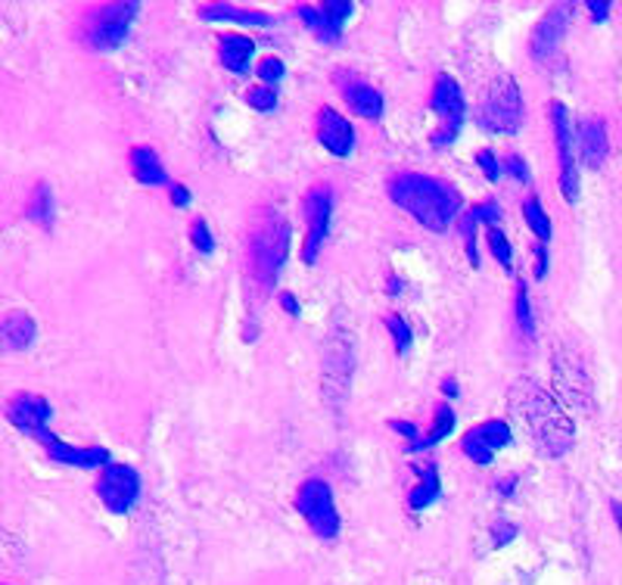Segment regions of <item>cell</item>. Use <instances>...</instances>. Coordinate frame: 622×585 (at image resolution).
Wrapping results in <instances>:
<instances>
[{
    "label": "cell",
    "instance_id": "24",
    "mask_svg": "<svg viewBox=\"0 0 622 585\" xmlns=\"http://www.w3.org/2000/svg\"><path fill=\"white\" fill-rule=\"evenodd\" d=\"M523 219H526V224L532 227V234L539 237V243L551 241V219L544 215L542 202H539V197H536V194L523 202Z\"/></svg>",
    "mask_w": 622,
    "mask_h": 585
},
{
    "label": "cell",
    "instance_id": "36",
    "mask_svg": "<svg viewBox=\"0 0 622 585\" xmlns=\"http://www.w3.org/2000/svg\"><path fill=\"white\" fill-rule=\"evenodd\" d=\"M502 168L504 172H510L517 182L529 184V165H526V162H523V156H517V153H507V156H504V162H502Z\"/></svg>",
    "mask_w": 622,
    "mask_h": 585
},
{
    "label": "cell",
    "instance_id": "21",
    "mask_svg": "<svg viewBox=\"0 0 622 585\" xmlns=\"http://www.w3.org/2000/svg\"><path fill=\"white\" fill-rule=\"evenodd\" d=\"M35 337H38V324L28 312H10L3 318V343H7V349L22 352V349L35 343Z\"/></svg>",
    "mask_w": 622,
    "mask_h": 585
},
{
    "label": "cell",
    "instance_id": "15",
    "mask_svg": "<svg viewBox=\"0 0 622 585\" xmlns=\"http://www.w3.org/2000/svg\"><path fill=\"white\" fill-rule=\"evenodd\" d=\"M570 13H573L570 3H554L542 20H539L536 32H532V38H529V50H532L536 60H548V57L561 47L563 35H566Z\"/></svg>",
    "mask_w": 622,
    "mask_h": 585
},
{
    "label": "cell",
    "instance_id": "9",
    "mask_svg": "<svg viewBox=\"0 0 622 585\" xmlns=\"http://www.w3.org/2000/svg\"><path fill=\"white\" fill-rule=\"evenodd\" d=\"M97 495L106 511L113 514H128L141 499V477L128 465H109L101 470L97 480Z\"/></svg>",
    "mask_w": 622,
    "mask_h": 585
},
{
    "label": "cell",
    "instance_id": "17",
    "mask_svg": "<svg viewBox=\"0 0 622 585\" xmlns=\"http://www.w3.org/2000/svg\"><path fill=\"white\" fill-rule=\"evenodd\" d=\"M253 54H256V44L246 35L237 32H227L219 38V60L227 72L234 75H249V66H253Z\"/></svg>",
    "mask_w": 622,
    "mask_h": 585
},
{
    "label": "cell",
    "instance_id": "16",
    "mask_svg": "<svg viewBox=\"0 0 622 585\" xmlns=\"http://www.w3.org/2000/svg\"><path fill=\"white\" fill-rule=\"evenodd\" d=\"M315 131H318V141L324 143V150L333 153V156H349L352 147H355V128H352V121L340 116L333 106H321V109H318Z\"/></svg>",
    "mask_w": 622,
    "mask_h": 585
},
{
    "label": "cell",
    "instance_id": "12",
    "mask_svg": "<svg viewBox=\"0 0 622 585\" xmlns=\"http://www.w3.org/2000/svg\"><path fill=\"white\" fill-rule=\"evenodd\" d=\"M35 440H38V443L47 448V455H50L54 461H60V465L84 467V470L113 465V455H109V448H103V445H69L57 440L50 430H44Z\"/></svg>",
    "mask_w": 622,
    "mask_h": 585
},
{
    "label": "cell",
    "instance_id": "20",
    "mask_svg": "<svg viewBox=\"0 0 622 585\" xmlns=\"http://www.w3.org/2000/svg\"><path fill=\"white\" fill-rule=\"evenodd\" d=\"M128 160H131V175L141 184H146V187L168 184V172H165V165H162L153 147H134Z\"/></svg>",
    "mask_w": 622,
    "mask_h": 585
},
{
    "label": "cell",
    "instance_id": "34",
    "mask_svg": "<svg viewBox=\"0 0 622 585\" xmlns=\"http://www.w3.org/2000/svg\"><path fill=\"white\" fill-rule=\"evenodd\" d=\"M477 165H480L482 175H485L489 182H498V178H502V165H498L492 150H480V153H477Z\"/></svg>",
    "mask_w": 622,
    "mask_h": 585
},
{
    "label": "cell",
    "instance_id": "25",
    "mask_svg": "<svg viewBox=\"0 0 622 585\" xmlns=\"http://www.w3.org/2000/svg\"><path fill=\"white\" fill-rule=\"evenodd\" d=\"M451 430H455V411H451L448 405H439V408H436V421H433V430L423 436V452H426V448H433L436 443H442V440H445Z\"/></svg>",
    "mask_w": 622,
    "mask_h": 585
},
{
    "label": "cell",
    "instance_id": "31",
    "mask_svg": "<svg viewBox=\"0 0 622 585\" xmlns=\"http://www.w3.org/2000/svg\"><path fill=\"white\" fill-rule=\"evenodd\" d=\"M283 72H286V66H283L278 57H265V60L259 62V69H256V75H259L265 87H274V84L283 79Z\"/></svg>",
    "mask_w": 622,
    "mask_h": 585
},
{
    "label": "cell",
    "instance_id": "10",
    "mask_svg": "<svg viewBox=\"0 0 622 585\" xmlns=\"http://www.w3.org/2000/svg\"><path fill=\"white\" fill-rule=\"evenodd\" d=\"M300 20L308 32H315L324 44H333L342 38V22L355 13V3L340 0V3H300L296 7Z\"/></svg>",
    "mask_w": 622,
    "mask_h": 585
},
{
    "label": "cell",
    "instance_id": "18",
    "mask_svg": "<svg viewBox=\"0 0 622 585\" xmlns=\"http://www.w3.org/2000/svg\"><path fill=\"white\" fill-rule=\"evenodd\" d=\"M607 150H610V138H607V125L598 116L583 119L579 125V153L588 168H601L607 160Z\"/></svg>",
    "mask_w": 622,
    "mask_h": 585
},
{
    "label": "cell",
    "instance_id": "28",
    "mask_svg": "<svg viewBox=\"0 0 622 585\" xmlns=\"http://www.w3.org/2000/svg\"><path fill=\"white\" fill-rule=\"evenodd\" d=\"M485 243H489V253L498 259V265L507 268V271H514V253H510V241L504 237L502 227H489V237H485Z\"/></svg>",
    "mask_w": 622,
    "mask_h": 585
},
{
    "label": "cell",
    "instance_id": "1",
    "mask_svg": "<svg viewBox=\"0 0 622 585\" xmlns=\"http://www.w3.org/2000/svg\"><path fill=\"white\" fill-rule=\"evenodd\" d=\"M386 194L433 234H445L461 212V194L448 182L421 172H396L386 184Z\"/></svg>",
    "mask_w": 622,
    "mask_h": 585
},
{
    "label": "cell",
    "instance_id": "22",
    "mask_svg": "<svg viewBox=\"0 0 622 585\" xmlns=\"http://www.w3.org/2000/svg\"><path fill=\"white\" fill-rule=\"evenodd\" d=\"M414 473L421 477V483L411 489L408 505L414 507V511H423V507H430L436 499H439V492H442L439 470H436V465H423V467H414Z\"/></svg>",
    "mask_w": 622,
    "mask_h": 585
},
{
    "label": "cell",
    "instance_id": "2",
    "mask_svg": "<svg viewBox=\"0 0 622 585\" xmlns=\"http://www.w3.org/2000/svg\"><path fill=\"white\" fill-rule=\"evenodd\" d=\"M286 256H290V222L281 212L268 209L261 215V222H256L253 237H249V271L259 281V286L278 283Z\"/></svg>",
    "mask_w": 622,
    "mask_h": 585
},
{
    "label": "cell",
    "instance_id": "39",
    "mask_svg": "<svg viewBox=\"0 0 622 585\" xmlns=\"http://www.w3.org/2000/svg\"><path fill=\"white\" fill-rule=\"evenodd\" d=\"M172 206H178V209L190 206V190L181 187V184H175V187H172Z\"/></svg>",
    "mask_w": 622,
    "mask_h": 585
},
{
    "label": "cell",
    "instance_id": "11",
    "mask_svg": "<svg viewBox=\"0 0 622 585\" xmlns=\"http://www.w3.org/2000/svg\"><path fill=\"white\" fill-rule=\"evenodd\" d=\"M333 81H337V87L342 91V101L349 103V109H352L355 116L380 121L383 94L374 87V84H367L362 75H355V72H349V69H337Z\"/></svg>",
    "mask_w": 622,
    "mask_h": 585
},
{
    "label": "cell",
    "instance_id": "8",
    "mask_svg": "<svg viewBox=\"0 0 622 585\" xmlns=\"http://www.w3.org/2000/svg\"><path fill=\"white\" fill-rule=\"evenodd\" d=\"M551 125H554V143H558V165H561V194L566 202L579 200V168H576V147H573V128L570 113L561 101L551 103Z\"/></svg>",
    "mask_w": 622,
    "mask_h": 585
},
{
    "label": "cell",
    "instance_id": "35",
    "mask_svg": "<svg viewBox=\"0 0 622 585\" xmlns=\"http://www.w3.org/2000/svg\"><path fill=\"white\" fill-rule=\"evenodd\" d=\"M389 426H392L396 433H402L404 440H408V448H411V452H423V436L418 433V426L408 424V421H389Z\"/></svg>",
    "mask_w": 622,
    "mask_h": 585
},
{
    "label": "cell",
    "instance_id": "40",
    "mask_svg": "<svg viewBox=\"0 0 622 585\" xmlns=\"http://www.w3.org/2000/svg\"><path fill=\"white\" fill-rule=\"evenodd\" d=\"M281 308L283 312H290L293 318H300L302 315V308H300V303H296V296H293V293H281Z\"/></svg>",
    "mask_w": 622,
    "mask_h": 585
},
{
    "label": "cell",
    "instance_id": "37",
    "mask_svg": "<svg viewBox=\"0 0 622 585\" xmlns=\"http://www.w3.org/2000/svg\"><path fill=\"white\" fill-rule=\"evenodd\" d=\"M585 10L591 13V20L595 22H607V16H610V3H603V0H588Z\"/></svg>",
    "mask_w": 622,
    "mask_h": 585
},
{
    "label": "cell",
    "instance_id": "26",
    "mask_svg": "<svg viewBox=\"0 0 622 585\" xmlns=\"http://www.w3.org/2000/svg\"><path fill=\"white\" fill-rule=\"evenodd\" d=\"M514 315H517V327H520V334L526 340H532L536 337V321H532V308H529V290H526V283H517V305H514Z\"/></svg>",
    "mask_w": 622,
    "mask_h": 585
},
{
    "label": "cell",
    "instance_id": "43",
    "mask_svg": "<svg viewBox=\"0 0 622 585\" xmlns=\"http://www.w3.org/2000/svg\"><path fill=\"white\" fill-rule=\"evenodd\" d=\"M613 514H617V526H620V529H622V507L617 505V502H613Z\"/></svg>",
    "mask_w": 622,
    "mask_h": 585
},
{
    "label": "cell",
    "instance_id": "3",
    "mask_svg": "<svg viewBox=\"0 0 622 585\" xmlns=\"http://www.w3.org/2000/svg\"><path fill=\"white\" fill-rule=\"evenodd\" d=\"M138 13H141V3H134V0L91 7L79 25V40L84 44V50L109 54V50L121 47V40L128 38Z\"/></svg>",
    "mask_w": 622,
    "mask_h": 585
},
{
    "label": "cell",
    "instance_id": "7",
    "mask_svg": "<svg viewBox=\"0 0 622 585\" xmlns=\"http://www.w3.org/2000/svg\"><path fill=\"white\" fill-rule=\"evenodd\" d=\"M330 219H333V190L330 184H315L305 194V222H308V234H305V246H302V262L315 265L321 256V246L330 234Z\"/></svg>",
    "mask_w": 622,
    "mask_h": 585
},
{
    "label": "cell",
    "instance_id": "27",
    "mask_svg": "<svg viewBox=\"0 0 622 585\" xmlns=\"http://www.w3.org/2000/svg\"><path fill=\"white\" fill-rule=\"evenodd\" d=\"M477 215L473 209H467L461 215V237H463V249H467V259L473 268H480V246H477Z\"/></svg>",
    "mask_w": 622,
    "mask_h": 585
},
{
    "label": "cell",
    "instance_id": "13",
    "mask_svg": "<svg viewBox=\"0 0 622 585\" xmlns=\"http://www.w3.org/2000/svg\"><path fill=\"white\" fill-rule=\"evenodd\" d=\"M504 445H510V426L504 421H485V424L463 433L461 452L473 465H492L495 452Z\"/></svg>",
    "mask_w": 622,
    "mask_h": 585
},
{
    "label": "cell",
    "instance_id": "33",
    "mask_svg": "<svg viewBox=\"0 0 622 585\" xmlns=\"http://www.w3.org/2000/svg\"><path fill=\"white\" fill-rule=\"evenodd\" d=\"M473 215H477V222L489 224V227H498V222H502V209H498V202L495 200H485L480 202V206H473Z\"/></svg>",
    "mask_w": 622,
    "mask_h": 585
},
{
    "label": "cell",
    "instance_id": "5",
    "mask_svg": "<svg viewBox=\"0 0 622 585\" xmlns=\"http://www.w3.org/2000/svg\"><path fill=\"white\" fill-rule=\"evenodd\" d=\"M296 507L315 536H321V539L340 536V511H337L330 485L324 480H305L296 492Z\"/></svg>",
    "mask_w": 622,
    "mask_h": 585
},
{
    "label": "cell",
    "instance_id": "4",
    "mask_svg": "<svg viewBox=\"0 0 622 585\" xmlns=\"http://www.w3.org/2000/svg\"><path fill=\"white\" fill-rule=\"evenodd\" d=\"M477 121H480L482 131H492V134H517L523 121V101L517 81L502 79L492 81V87L485 91V97L477 106Z\"/></svg>",
    "mask_w": 622,
    "mask_h": 585
},
{
    "label": "cell",
    "instance_id": "38",
    "mask_svg": "<svg viewBox=\"0 0 622 585\" xmlns=\"http://www.w3.org/2000/svg\"><path fill=\"white\" fill-rule=\"evenodd\" d=\"M548 274V243H539L536 246V278H544Z\"/></svg>",
    "mask_w": 622,
    "mask_h": 585
},
{
    "label": "cell",
    "instance_id": "14",
    "mask_svg": "<svg viewBox=\"0 0 622 585\" xmlns=\"http://www.w3.org/2000/svg\"><path fill=\"white\" fill-rule=\"evenodd\" d=\"M50 418H54L50 402L44 396H35V393H16L7 405V421L20 426L28 436H40L50 426Z\"/></svg>",
    "mask_w": 622,
    "mask_h": 585
},
{
    "label": "cell",
    "instance_id": "32",
    "mask_svg": "<svg viewBox=\"0 0 622 585\" xmlns=\"http://www.w3.org/2000/svg\"><path fill=\"white\" fill-rule=\"evenodd\" d=\"M190 241H193V246L200 249L202 256H209V253L215 249V241H212V231H209V224L202 222V219H197V222L190 224Z\"/></svg>",
    "mask_w": 622,
    "mask_h": 585
},
{
    "label": "cell",
    "instance_id": "42",
    "mask_svg": "<svg viewBox=\"0 0 622 585\" xmlns=\"http://www.w3.org/2000/svg\"><path fill=\"white\" fill-rule=\"evenodd\" d=\"M442 393H445L448 399H455V396H458V384H455V381H445V384H442Z\"/></svg>",
    "mask_w": 622,
    "mask_h": 585
},
{
    "label": "cell",
    "instance_id": "30",
    "mask_svg": "<svg viewBox=\"0 0 622 585\" xmlns=\"http://www.w3.org/2000/svg\"><path fill=\"white\" fill-rule=\"evenodd\" d=\"M246 101H249V106L261 109V113H271V109H278V91L259 84V87H249V91H246Z\"/></svg>",
    "mask_w": 622,
    "mask_h": 585
},
{
    "label": "cell",
    "instance_id": "6",
    "mask_svg": "<svg viewBox=\"0 0 622 585\" xmlns=\"http://www.w3.org/2000/svg\"><path fill=\"white\" fill-rule=\"evenodd\" d=\"M430 106H433V113L442 119L439 131L430 138V143H433V147H448V143L458 141V134H461V125H463L461 84L451 79V75H439L436 84H433Z\"/></svg>",
    "mask_w": 622,
    "mask_h": 585
},
{
    "label": "cell",
    "instance_id": "29",
    "mask_svg": "<svg viewBox=\"0 0 622 585\" xmlns=\"http://www.w3.org/2000/svg\"><path fill=\"white\" fill-rule=\"evenodd\" d=\"M383 321H386V330H389L392 340H396V352L404 355V352L411 349V327H408V321L399 318V315H386Z\"/></svg>",
    "mask_w": 622,
    "mask_h": 585
},
{
    "label": "cell",
    "instance_id": "41",
    "mask_svg": "<svg viewBox=\"0 0 622 585\" xmlns=\"http://www.w3.org/2000/svg\"><path fill=\"white\" fill-rule=\"evenodd\" d=\"M514 533H517L514 526H498V546H502V542H507V539H514Z\"/></svg>",
    "mask_w": 622,
    "mask_h": 585
},
{
    "label": "cell",
    "instance_id": "23",
    "mask_svg": "<svg viewBox=\"0 0 622 585\" xmlns=\"http://www.w3.org/2000/svg\"><path fill=\"white\" fill-rule=\"evenodd\" d=\"M28 219L40 227H50L54 222V194H50V187L47 184H38L35 190H32V197H28Z\"/></svg>",
    "mask_w": 622,
    "mask_h": 585
},
{
    "label": "cell",
    "instance_id": "19",
    "mask_svg": "<svg viewBox=\"0 0 622 585\" xmlns=\"http://www.w3.org/2000/svg\"><path fill=\"white\" fill-rule=\"evenodd\" d=\"M200 20L206 22H237V25H274V16L261 13V10H246L234 3H202Z\"/></svg>",
    "mask_w": 622,
    "mask_h": 585
}]
</instances>
